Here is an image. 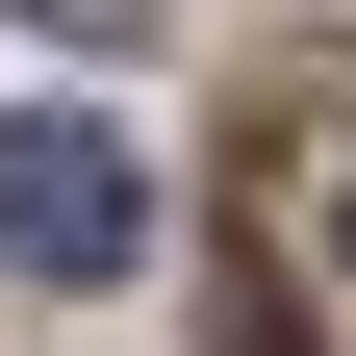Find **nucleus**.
I'll return each mask as SVG.
<instances>
[{"label": "nucleus", "instance_id": "nucleus-1", "mask_svg": "<svg viewBox=\"0 0 356 356\" xmlns=\"http://www.w3.org/2000/svg\"><path fill=\"white\" fill-rule=\"evenodd\" d=\"M153 254V178L102 102H0V280H127Z\"/></svg>", "mask_w": 356, "mask_h": 356}, {"label": "nucleus", "instance_id": "nucleus-2", "mask_svg": "<svg viewBox=\"0 0 356 356\" xmlns=\"http://www.w3.org/2000/svg\"><path fill=\"white\" fill-rule=\"evenodd\" d=\"M204 331H229V356H331V331H305V280H280V254H204Z\"/></svg>", "mask_w": 356, "mask_h": 356}, {"label": "nucleus", "instance_id": "nucleus-3", "mask_svg": "<svg viewBox=\"0 0 356 356\" xmlns=\"http://www.w3.org/2000/svg\"><path fill=\"white\" fill-rule=\"evenodd\" d=\"M26 26H51V51H127V26H153V0H26Z\"/></svg>", "mask_w": 356, "mask_h": 356}, {"label": "nucleus", "instance_id": "nucleus-4", "mask_svg": "<svg viewBox=\"0 0 356 356\" xmlns=\"http://www.w3.org/2000/svg\"><path fill=\"white\" fill-rule=\"evenodd\" d=\"M331 254H356V204H331Z\"/></svg>", "mask_w": 356, "mask_h": 356}]
</instances>
